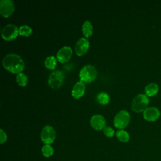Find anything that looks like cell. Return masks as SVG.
Here are the masks:
<instances>
[{
	"label": "cell",
	"mask_w": 161,
	"mask_h": 161,
	"mask_svg": "<svg viewBox=\"0 0 161 161\" xmlns=\"http://www.w3.org/2000/svg\"><path fill=\"white\" fill-rule=\"evenodd\" d=\"M3 67L13 74H19L23 70L25 64L22 58L15 53H8L3 58Z\"/></svg>",
	"instance_id": "obj_1"
},
{
	"label": "cell",
	"mask_w": 161,
	"mask_h": 161,
	"mask_svg": "<svg viewBox=\"0 0 161 161\" xmlns=\"http://www.w3.org/2000/svg\"><path fill=\"white\" fill-rule=\"evenodd\" d=\"M97 76V70L92 65H84L79 72V78L83 82H92Z\"/></svg>",
	"instance_id": "obj_2"
},
{
	"label": "cell",
	"mask_w": 161,
	"mask_h": 161,
	"mask_svg": "<svg viewBox=\"0 0 161 161\" xmlns=\"http://www.w3.org/2000/svg\"><path fill=\"white\" fill-rule=\"evenodd\" d=\"M149 103V99L147 96L143 94H138L133 99L131 103V109L133 111L138 113L144 111Z\"/></svg>",
	"instance_id": "obj_3"
},
{
	"label": "cell",
	"mask_w": 161,
	"mask_h": 161,
	"mask_svg": "<svg viewBox=\"0 0 161 161\" xmlns=\"http://www.w3.org/2000/svg\"><path fill=\"white\" fill-rule=\"evenodd\" d=\"M130 119V116L129 113L126 110H121L114 118V125L117 128H124L128 125Z\"/></svg>",
	"instance_id": "obj_4"
},
{
	"label": "cell",
	"mask_w": 161,
	"mask_h": 161,
	"mask_svg": "<svg viewBox=\"0 0 161 161\" xmlns=\"http://www.w3.org/2000/svg\"><path fill=\"white\" fill-rule=\"evenodd\" d=\"M64 77V74L62 71L54 70L50 73L48 77V84L53 89H58L62 85Z\"/></svg>",
	"instance_id": "obj_5"
},
{
	"label": "cell",
	"mask_w": 161,
	"mask_h": 161,
	"mask_svg": "<svg viewBox=\"0 0 161 161\" xmlns=\"http://www.w3.org/2000/svg\"><path fill=\"white\" fill-rule=\"evenodd\" d=\"M18 28L13 24H8L3 27L1 35L4 40L10 41L14 39L18 35Z\"/></svg>",
	"instance_id": "obj_6"
},
{
	"label": "cell",
	"mask_w": 161,
	"mask_h": 161,
	"mask_svg": "<svg viewBox=\"0 0 161 161\" xmlns=\"http://www.w3.org/2000/svg\"><path fill=\"white\" fill-rule=\"evenodd\" d=\"M40 136L44 143L50 144L52 143L55 138V131L52 126L47 125L43 128Z\"/></svg>",
	"instance_id": "obj_7"
},
{
	"label": "cell",
	"mask_w": 161,
	"mask_h": 161,
	"mask_svg": "<svg viewBox=\"0 0 161 161\" xmlns=\"http://www.w3.org/2000/svg\"><path fill=\"white\" fill-rule=\"evenodd\" d=\"M14 10V2L12 0L0 1V13L5 18L9 17Z\"/></svg>",
	"instance_id": "obj_8"
},
{
	"label": "cell",
	"mask_w": 161,
	"mask_h": 161,
	"mask_svg": "<svg viewBox=\"0 0 161 161\" xmlns=\"http://www.w3.org/2000/svg\"><path fill=\"white\" fill-rule=\"evenodd\" d=\"M89 47V42L86 38H80L77 40L75 45V53L81 56L86 53Z\"/></svg>",
	"instance_id": "obj_9"
},
{
	"label": "cell",
	"mask_w": 161,
	"mask_h": 161,
	"mask_svg": "<svg viewBox=\"0 0 161 161\" xmlns=\"http://www.w3.org/2000/svg\"><path fill=\"white\" fill-rule=\"evenodd\" d=\"M72 53V48L70 47L64 46L58 50L57 53V58L60 62L64 63L70 59Z\"/></svg>",
	"instance_id": "obj_10"
},
{
	"label": "cell",
	"mask_w": 161,
	"mask_h": 161,
	"mask_svg": "<svg viewBox=\"0 0 161 161\" xmlns=\"http://www.w3.org/2000/svg\"><path fill=\"white\" fill-rule=\"evenodd\" d=\"M91 125L96 130L104 129L106 125V120L103 116L101 114H94L91 118Z\"/></svg>",
	"instance_id": "obj_11"
},
{
	"label": "cell",
	"mask_w": 161,
	"mask_h": 161,
	"mask_svg": "<svg viewBox=\"0 0 161 161\" xmlns=\"http://www.w3.org/2000/svg\"><path fill=\"white\" fill-rule=\"evenodd\" d=\"M160 113L159 110L155 107L147 108L143 111V118L148 121H154L160 116Z\"/></svg>",
	"instance_id": "obj_12"
},
{
	"label": "cell",
	"mask_w": 161,
	"mask_h": 161,
	"mask_svg": "<svg viewBox=\"0 0 161 161\" xmlns=\"http://www.w3.org/2000/svg\"><path fill=\"white\" fill-rule=\"evenodd\" d=\"M85 89L86 86L83 82L79 81L76 82L72 90V96L75 99H79L84 95Z\"/></svg>",
	"instance_id": "obj_13"
},
{
	"label": "cell",
	"mask_w": 161,
	"mask_h": 161,
	"mask_svg": "<svg viewBox=\"0 0 161 161\" xmlns=\"http://www.w3.org/2000/svg\"><path fill=\"white\" fill-rule=\"evenodd\" d=\"M145 91L147 96H153L158 92V86L155 83H150L145 87Z\"/></svg>",
	"instance_id": "obj_14"
},
{
	"label": "cell",
	"mask_w": 161,
	"mask_h": 161,
	"mask_svg": "<svg viewBox=\"0 0 161 161\" xmlns=\"http://www.w3.org/2000/svg\"><path fill=\"white\" fill-rule=\"evenodd\" d=\"M92 30L93 28L91 23L88 20H86L84 22L82 27V31L84 35L87 38L90 36L92 34Z\"/></svg>",
	"instance_id": "obj_15"
},
{
	"label": "cell",
	"mask_w": 161,
	"mask_h": 161,
	"mask_svg": "<svg viewBox=\"0 0 161 161\" xmlns=\"http://www.w3.org/2000/svg\"><path fill=\"white\" fill-rule=\"evenodd\" d=\"M57 64V60L54 56H48L45 60V67L50 70H53L55 68Z\"/></svg>",
	"instance_id": "obj_16"
},
{
	"label": "cell",
	"mask_w": 161,
	"mask_h": 161,
	"mask_svg": "<svg viewBox=\"0 0 161 161\" xmlns=\"http://www.w3.org/2000/svg\"><path fill=\"white\" fill-rule=\"evenodd\" d=\"M116 135L118 139L122 142H127L130 139V135L128 133L123 130H118Z\"/></svg>",
	"instance_id": "obj_17"
},
{
	"label": "cell",
	"mask_w": 161,
	"mask_h": 161,
	"mask_svg": "<svg viewBox=\"0 0 161 161\" xmlns=\"http://www.w3.org/2000/svg\"><path fill=\"white\" fill-rule=\"evenodd\" d=\"M97 101L101 104H106L109 103V95L104 92H99L96 96Z\"/></svg>",
	"instance_id": "obj_18"
},
{
	"label": "cell",
	"mask_w": 161,
	"mask_h": 161,
	"mask_svg": "<svg viewBox=\"0 0 161 161\" xmlns=\"http://www.w3.org/2000/svg\"><path fill=\"white\" fill-rule=\"evenodd\" d=\"M18 32L20 35L28 36L30 35L32 32V28L28 25H22L18 28Z\"/></svg>",
	"instance_id": "obj_19"
},
{
	"label": "cell",
	"mask_w": 161,
	"mask_h": 161,
	"mask_svg": "<svg viewBox=\"0 0 161 161\" xmlns=\"http://www.w3.org/2000/svg\"><path fill=\"white\" fill-rule=\"evenodd\" d=\"M16 79L20 86H25L28 82V77L25 74L22 72L17 74Z\"/></svg>",
	"instance_id": "obj_20"
},
{
	"label": "cell",
	"mask_w": 161,
	"mask_h": 161,
	"mask_svg": "<svg viewBox=\"0 0 161 161\" xmlns=\"http://www.w3.org/2000/svg\"><path fill=\"white\" fill-rule=\"evenodd\" d=\"M42 150L43 155L46 157H50L53 153V149L52 147L49 144H45V145H43Z\"/></svg>",
	"instance_id": "obj_21"
},
{
	"label": "cell",
	"mask_w": 161,
	"mask_h": 161,
	"mask_svg": "<svg viewBox=\"0 0 161 161\" xmlns=\"http://www.w3.org/2000/svg\"><path fill=\"white\" fill-rule=\"evenodd\" d=\"M103 132L104 134L108 137H112L114 133V130L109 126H105L103 129Z\"/></svg>",
	"instance_id": "obj_22"
},
{
	"label": "cell",
	"mask_w": 161,
	"mask_h": 161,
	"mask_svg": "<svg viewBox=\"0 0 161 161\" xmlns=\"http://www.w3.org/2000/svg\"><path fill=\"white\" fill-rule=\"evenodd\" d=\"M7 140V136L6 134L5 133V132H4V131L1 129L0 130V142L1 143H3L4 142H5Z\"/></svg>",
	"instance_id": "obj_23"
}]
</instances>
